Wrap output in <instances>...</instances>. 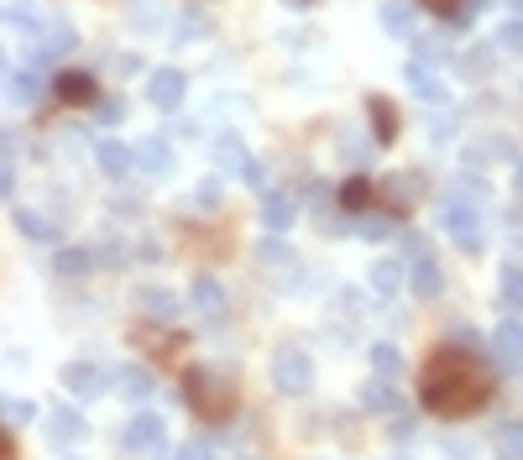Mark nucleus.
I'll return each mask as SVG.
<instances>
[{
	"label": "nucleus",
	"mask_w": 523,
	"mask_h": 460,
	"mask_svg": "<svg viewBox=\"0 0 523 460\" xmlns=\"http://www.w3.org/2000/svg\"><path fill=\"white\" fill-rule=\"evenodd\" d=\"M419 393H424V408L429 413H440V419H466V413H476V408L492 398V382H487L482 366H476L461 345H456V351H440L435 361L424 366Z\"/></svg>",
	"instance_id": "1"
},
{
	"label": "nucleus",
	"mask_w": 523,
	"mask_h": 460,
	"mask_svg": "<svg viewBox=\"0 0 523 460\" xmlns=\"http://www.w3.org/2000/svg\"><path fill=\"white\" fill-rule=\"evenodd\" d=\"M184 403L199 413L204 424H225L236 413V382H225L215 372H204V366H194V372L184 377Z\"/></svg>",
	"instance_id": "2"
},
{
	"label": "nucleus",
	"mask_w": 523,
	"mask_h": 460,
	"mask_svg": "<svg viewBox=\"0 0 523 460\" xmlns=\"http://www.w3.org/2000/svg\"><path fill=\"white\" fill-rule=\"evenodd\" d=\"M272 387L288 398H304L314 387V356L304 345H278V351H272Z\"/></svg>",
	"instance_id": "3"
},
{
	"label": "nucleus",
	"mask_w": 523,
	"mask_h": 460,
	"mask_svg": "<svg viewBox=\"0 0 523 460\" xmlns=\"http://www.w3.org/2000/svg\"><path fill=\"white\" fill-rule=\"evenodd\" d=\"M440 225L450 230V241H456V246L482 251V210H476V199L450 194V199L440 204Z\"/></svg>",
	"instance_id": "4"
},
{
	"label": "nucleus",
	"mask_w": 523,
	"mask_h": 460,
	"mask_svg": "<svg viewBox=\"0 0 523 460\" xmlns=\"http://www.w3.org/2000/svg\"><path fill=\"white\" fill-rule=\"evenodd\" d=\"M163 440H168V424L157 419V413H136V419L121 429V445L136 450V455H157V450H163Z\"/></svg>",
	"instance_id": "5"
},
{
	"label": "nucleus",
	"mask_w": 523,
	"mask_h": 460,
	"mask_svg": "<svg viewBox=\"0 0 523 460\" xmlns=\"http://www.w3.org/2000/svg\"><path fill=\"white\" fill-rule=\"evenodd\" d=\"M184 95H189V79L178 74V68H157V74L147 79V100L157 110H178V105H184Z\"/></svg>",
	"instance_id": "6"
},
{
	"label": "nucleus",
	"mask_w": 523,
	"mask_h": 460,
	"mask_svg": "<svg viewBox=\"0 0 523 460\" xmlns=\"http://www.w3.org/2000/svg\"><path fill=\"white\" fill-rule=\"evenodd\" d=\"M492 361L503 366V372H518L523 366V325L518 319H503V325L492 330Z\"/></svg>",
	"instance_id": "7"
},
{
	"label": "nucleus",
	"mask_w": 523,
	"mask_h": 460,
	"mask_svg": "<svg viewBox=\"0 0 523 460\" xmlns=\"http://www.w3.org/2000/svg\"><path fill=\"white\" fill-rule=\"evenodd\" d=\"M105 382H110V377L100 372V366H89V361H68V366H63V387H68L74 398H100Z\"/></svg>",
	"instance_id": "8"
},
{
	"label": "nucleus",
	"mask_w": 523,
	"mask_h": 460,
	"mask_svg": "<svg viewBox=\"0 0 523 460\" xmlns=\"http://www.w3.org/2000/svg\"><path fill=\"white\" fill-rule=\"evenodd\" d=\"M74 27L68 21H53V27H42V37H37V53H32V63L42 68V63H53V58H63L68 48H74Z\"/></svg>",
	"instance_id": "9"
},
{
	"label": "nucleus",
	"mask_w": 523,
	"mask_h": 460,
	"mask_svg": "<svg viewBox=\"0 0 523 460\" xmlns=\"http://www.w3.org/2000/svg\"><path fill=\"white\" fill-rule=\"evenodd\" d=\"M403 84L414 89V95H419L424 105H440V100H445V84L435 79V68L419 63V58H414V63H403Z\"/></svg>",
	"instance_id": "10"
},
{
	"label": "nucleus",
	"mask_w": 523,
	"mask_h": 460,
	"mask_svg": "<svg viewBox=\"0 0 523 460\" xmlns=\"http://www.w3.org/2000/svg\"><path fill=\"white\" fill-rule=\"evenodd\" d=\"M189 298H194L199 319H210V325H220V319H225V288H220L215 278H194Z\"/></svg>",
	"instance_id": "11"
},
{
	"label": "nucleus",
	"mask_w": 523,
	"mask_h": 460,
	"mask_svg": "<svg viewBox=\"0 0 523 460\" xmlns=\"http://www.w3.org/2000/svg\"><path fill=\"white\" fill-rule=\"evenodd\" d=\"M215 168L225 178H246V168H252V152L241 147V136H220V142H215Z\"/></svg>",
	"instance_id": "12"
},
{
	"label": "nucleus",
	"mask_w": 523,
	"mask_h": 460,
	"mask_svg": "<svg viewBox=\"0 0 523 460\" xmlns=\"http://www.w3.org/2000/svg\"><path fill=\"white\" fill-rule=\"evenodd\" d=\"M136 173L168 178V173H173V147L157 142V136H152V142H142V147H136Z\"/></svg>",
	"instance_id": "13"
},
{
	"label": "nucleus",
	"mask_w": 523,
	"mask_h": 460,
	"mask_svg": "<svg viewBox=\"0 0 523 460\" xmlns=\"http://www.w3.org/2000/svg\"><path fill=\"white\" fill-rule=\"evenodd\" d=\"M95 157H100V168L110 178H131L136 173V147H126V142H100Z\"/></svg>",
	"instance_id": "14"
},
{
	"label": "nucleus",
	"mask_w": 523,
	"mask_h": 460,
	"mask_svg": "<svg viewBox=\"0 0 523 460\" xmlns=\"http://www.w3.org/2000/svg\"><path fill=\"white\" fill-rule=\"evenodd\" d=\"M356 403L367 408V413H388V408H398V387H393V377H377V382H361V393H356Z\"/></svg>",
	"instance_id": "15"
},
{
	"label": "nucleus",
	"mask_w": 523,
	"mask_h": 460,
	"mask_svg": "<svg viewBox=\"0 0 523 460\" xmlns=\"http://www.w3.org/2000/svg\"><path fill=\"white\" fill-rule=\"evenodd\" d=\"M110 382H116L121 398H136V403L152 398V372H147V366H116V377H110Z\"/></svg>",
	"instance_id": "16"
},
{
	"label": "nucleus",
	"mask_w": 523,
	"mask_h": 460,
	"mask_svg": "<svg viewBox=\"0 0 523 460\" xmlns=\"http://www.w3.org/2000/svg\"><path fill=\"white\" fill-rule=\"evenodd\" d=\"M440 288H445V278H440L435 257L414 262V272H408V293H414V298H440Z\"/></svg>",
	"instance_id": "17"
},
{
	"label": "nucleus",
	"mask_w": 523,
	"mask_h": 460,
	"mask_svg": "<svg viewBox=\"0 0 523 460\" xmlns=\"http://www.w3.org/2000/svg\"><path fill=\"white\" fill-rule=\"evenodd\" d=\"M293 220H299V204H293V194H267L262 199V225L267 230H288Z\"/></svg>",
	"instance_id": "18"
},
{
	"label": "nucleus",
	"mask_w": 523,
	"mask_h": 460,
	"mask_svg": "<svg viewBox=\"0 0 523 460\" xmlns=\"http://www.w3.org/2000/svg\"><path fill=\"white\" fill-rule=\"evenodd\" d=\"M58 100L63 105H89V100H100L95 95V79H89V74H58Z\"/></svg>",
	"instance_id": "19"
},
{
	"label": "nucleus",
	"mask_w": 523,
	"mask_h": 460,
	"mask_svg": "<svg viewBox=\"0 0 523 460\" xmlns=\"http://www.w3.org/2000/svg\"><path fill=\"white\" fill-rule=\"evenodd\" d=\"M382 199H388V210H393V215H403L408 204L419 199V178H408V173H393V178H388V189H382Z\"/></svg>",
	"instance_id": "20"
},
{
	"label": "nucleus",
	"mask_w": 523,
	"mask_h": 460,
	"mask_svg": "<svg viewBox=\"0 0 523 460\" xmlns=\"http://www.w3.org/2000/svg\"><path fill=\"white\" fill-rule=\"evenodd\" d=\"M136 304H142L147 319H173L178 314V298L168 288H142V293H136Z\"/></svg>",
	"instance_id": "21"
},
{
	"label": "nucleus",
	"mask_w": 523,
	"mask_h": 460,
	"mask_svg": "<svg viewBox=\"0 0 523 460\" xmlns=\"http://www.w3.org/2000/svg\"><path fill=\"white\" fill-rule=\"evenodd\" d=\"M398 288H403V262H398V257L377 262V267H372V293H382V298H398Z\"/></svg>",
	"instance_id": "22"
},
{
	"label": "nucleus",
	"mask_w": 523,
	"mask_h": 460,
	"mask_svg": "<svg viewBox=\"0 0 523 460\" xmlns=\"http://www.w3.org/2000/svg\"><path fill=\"white\" fill-rule=\"evenodd\" d=\"M6 95H11L16 105H32V100L42 95V79L27 74V68H11V74H6Z\"/></svg>",
	"instance_id": "23"
},
{
	"label": "nucleus",
	"mask_w": 523,
	"mask_h": 460,
	"mask_svg": "<svg viewBox=\"0 0 523 460\" xmlns=\"http://www.w3.org/2000/svg\"><path fill=\"white\" fill-rule=\"evenodd\" d=\"M367 110H372V126H377V142H382V147H388V142H393V136H398V110H393L388 100H382V95H372V100H367Z\"/></svg>",
	"instance_id": "24"
},
{
	"label": "nucleus",
	"mask_w": 523,
	"mask_h": 460,
	"mask_svg": "<svg viewBox=\"0 0 523 460\" xmlns=\"http://www.w3.org/2000/svg\"><path fill=\"white\" fill-rule=\"evenodd\" d=\"M53 267L63 272V278H84V272L95 267V251H84V246H63L58 257H53Z\"/></svg>",
	"instance_id": "25"
},
{
	"label": "nucleus",
	"mask_w": 523,
	"mask_h": 460,
	"mask_svg": "<svg viewBox=\"0 0 523 460\" xmlns=\"http://www.w3.org/2000/svg\"><path fill=\"white\" fill-rule=\"evenodd\" d=\"M414 6H408V0H388V6H382V27H388L393 37H408L414 32Z\"/></svg>",
	"instance_id": "26"
},
{
	"label": "nucleus",
	"mask_w": 523,
	"mask_h": 460,
	"mask_svg": "<svg viewBox=\"0 0 523 460\" xmlns=\"http://www.w3.org/2000/svg\"><path fill=\"white\" fill-rule=\"evenodd\" d=\"M6 21L16 32H42V11L37 0H6Z\"/></svg>",
	"instance_id": "27"
},
{
	"label": "nucleus",
	"mask_w": 523,
	"mask_h": 460,
	"mask_svg": "<svg viewBox=\"0 0 523 460\" xmlns=\"http://www.w3.org/2000/svg\"><path fill=\"white\" fill-rule=\"evenodd\" d=\"M16 230L32 236V241H58V225L48 215H37V210H16Z\"/></svg>",
	"instance_id": "28"
},
{
	"label": "nucleus",
	"mask_w": 523,
	"mask_h": 460,
	"mask_svg": "<svg viewBox=\"0 0 523 460\" xmlns=\"http://www.w3.org/2000/svg\"><path fill=\"white\" fill-rule=\"evenodd\" d=\"M497 293H503V309H523V267H503L497 272Z\"/></svg>",
	"instance_id": "29"
},
{
	"label": "nucleus",
	"mask_w": 523,
	"mask_h": 460,
	"mask_svg": "<svg viewBox=\"0 0 523 460\" xmlns=\"http://www.w3.org/2000/svg\"><path fill=\"white\" fill-rule=\"evenodd\" d=\"M84 429H89V424L79 419V413H68V408H63V413H53V424H48V440H53V445H68V440H79Z\"/></svg>",
	"instance_id": "30"
},
{
	"label": "nucleus",
	"mask_w": 523,
	"mask_h": 460,
	"mask_svg": "<svg viewBox=\"0 0 523 460\" xmlns=\"http://www.w3.org/2000/svg\"><path fill=\"white\" fill-rule=\"evenodd\" d=\"M497 455H503V460H523V419L497 424Z\"/></svg>",
	"instance_id": "31"
},
{
	"label": "nucleus",
	"mask_w": 523,
	"mask_h": 460,
	"mask_svg": "<svg viewBox=\"0 0 523 460\" xmlns=\"http://www.w3.org/2000/svg\"><path fill=\"white\" fill-rule=\"evenodd\" d=\"M367 204H372V183L367 178H346V189H340V210H346V215H356V210H367Z\"/></svg>",
	"instance_id": "32"
},
{
	"label": "nucleus",
	"mask_w": 523,
	"mask_h": 460,
	"mask_svg": "<svg viewBox=\"0 0 523 460\" xmlns=\"http://www.w3.org/2000/svg\"><path fill=\"white\" fill-rule=\"evenodd\" d=\"M257 257H262V267H293V257H299V251H293L288 241H278V230H272V236L257 246Z\"/></svg>",
	"instance_id": "33"
},
{
	"label": "nucleus",
	"mask_w": 523,
	"mask_h": 460,
	"mask_svg": "<svg viewBox=\"0 0 523 460\" xmlns=\"http://www.w3.org/2000/svg\"><path fill=\"white\" fill-rule=\"evenodd\" d=\"M356 236H361V241H388V236H393V210H388V215L356 220Z\"/></svg>",
	"instance_id": "34"
},
{
	"label": "nucleus",
	"mask_w": 523,
	"mask_h": 460,
	"mask_svg": "<svg viewBox=\"0 0 523 460\" xmlns=\"http://www.w3.org/2000/svg\"><path fill=\"white\" fill-rule=\"evenodd\" d=\"M0 419H6V429H16V424H32V419H37V403H27V398H6V408H0Z\"/></svg>",
	"instance_id": "35"
},
{
	"label": "nucleus",
	"mask_w": 523,
	"mask_h": 460,
	"mask_svg": "<svg viewBox=\"0 0 523 460\" xmlns=\"http://www.w3.org/2000/svg\"><path fill=\"white\" fill-rule=\"evenodd\" d=\"M372 366L382 377H398L403 372V356H398V345H372Z\"/></svg>",
	"instance_id": "36"
},
{
	"label": "nucleus",
	"mask_w": 523,
	"mask_h": 460,
	"mask_svg": "<svg viewBox=\"0 0 523 460\" xmlns=\"http://www.w3.org/2000/svg\"><path fill=\"white\" fill-rule=\"evenodd\" d=\"M95 115H100V126H121L126 121V100H95Z\"/></svg>",
	"instance_id": "37"
},
{
	"label": "nucleus",
	"mask_w": 523,
	"mask_h": 460,
	"mask_svg": "<svg viewBox=\"0 0 523 460\" xmlns=\"http://www.w3.org/2000/svg\"><path fill=\"white\" fill-rule=\"evenodd\" d=\"M497 48H503V53H523V21H508V27H497Z\"/></svg>",
	"instance_id": "38"
},
{
	"label": "nucleus",
	"mask_w": 523,
	"mask_h": 460,
	"mask_svg": "<svg viewBox=\"0 0 523 460\" xmlns=\"http://www.w3.org/2000/svg\"><path fill=\"white\" fill-rule=\"evenodd\" d=\"M424 257H429V241L419 230H403V262H424Z\"/></svg>",
	"instance_id": "39"
},
{
	"label": "nucleus",
	"mask_w": 523,
	"mask_h": 460,
	"mask_svg": "<svg viewBox=\"0 0 523 460\" xmlns=\"http://www.w3.org/2000/svg\"><path fill=\"white\" fill-rule=\"evenodd\" d=\"M419 63H445V42L440 37H419Z\"/></svg>",
	"instance_id": "40"
},
{
	"label": "nucleus",
	"mask_w": 523,
	"mask_h": 460,
	"mask_svg": "<svg viewBox=\"0 0 523 460\" xmlns=\"http://www.w3.org/2000/svg\"><path fill=\"white\" fill-rule=\"evenodd\" d=\"M95 262H100V267H121L126 257H121V246L110 241V246H100V251H95Z\"/></svg>",
	"instance_id": "41"
},
{
	"label": "nucleus",
	"mask_w": 523,
	"mask_h": 460,
	"mask_svg": "<svg viewBox=\"0 0 523 460\" xmlns=\"http://www.w3.org/2000/svg\"><path fill=\"white\" fill-rule=\"evenodd\" d=\"M178 460H215V450L194 440V445H184V450H178Z\"/></svg>",
	"instance_id": "42"
},
{
	"label": "nucleus",
	"mask_w": 523,
	"mask_h": 460,
	"mask_svg": "<svg viewBox=\"0 0 523 460\" xmlns=\"http://www.w3.org/2000/svg\"><path fill=\"white\" fill-rule=\"evenodd\" d=\"M419 6H429V11H440V16L450 21V6H466V0H419Z\"/></svg>",
	"instance_id": "43"
},
{
	"label": "nucleus",
	"mask_w": 523,
	"mask_h": 460,
	"mask_svg": "<svg viewBox=\"0 0 523 460\" xmlns=\"http://www.w3.org/2000/svg\"><path fill=\"white\" fill-rule=\"evenodd\" d=\"M246 183H257V189H267V168H262V163H252V168H246Z\"/></svg>",
	"instance_id": "44"
},
{
	"label": "nucleus",
	"mask_w": 523,
	"mask_h": 460,
	"mask_svg": "<svg viewBox=\"0 0 523 460\" xmlns=\"http://www.w3.org/2000/svg\"><path fill=\"white\" fill-rule=\"evenodd\" d=\"M513 189L523 194V157H518V163H513Z\"/></svg>",
	"instance_id": "45"
},
{
	"label": "nucleus",
	"mask_w": 523,
	"mask_h": 460,
	"mask_svg": "<svg viewBox=\"0 0 523 460\" xmlns=\"http://www.w3.org/2000/svg\"><path fill=\"white\" fill-rule=\"evenodd\" d=\"M508 11H518V16H523V0H508Z\"/></svg>",
	"instance_id": "46"
},
{
	"label": "nucleus",
	"mask_w": 523,
	"mask_h": 460,
	"mask_svg": "<svg viewBox=\"0 0 523 460\" xmlns=\"http://www.w3.org/2000/svg\"><path fill=\"white\" fill-rule=\"evenodd\" d=\"M466 6H471V11H482V6H487V0H466Z\"/></svg>",
	"instance_id": "47"
},
{
	"label": "nucleus",
	"mask_w": 523,
	"mask_h": 460,
	"mask_svg": "<svg viewBox=\"0 0 523 460\" xmlns=\"http://www.w3.org/2000/svg\"><path fill=\"white\" fill-rule=\"evenodd\" d=\"M246 460H257V455H246Z\"/></svg>",
	"instance_id": "48"
}]
</instances>
